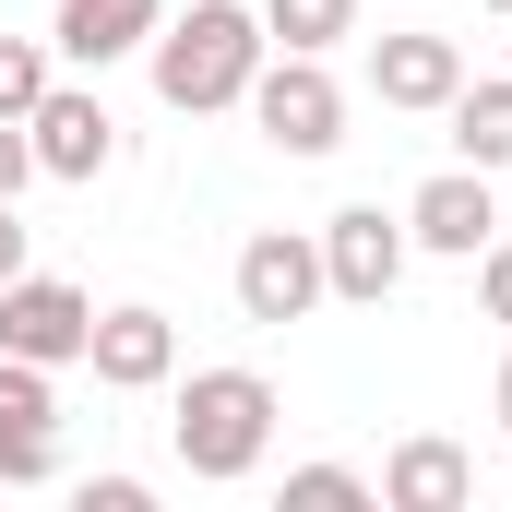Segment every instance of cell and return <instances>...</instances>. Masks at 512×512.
<instances>
[{"label":"cell","instance_id":"obj_1","mask_svg":"<svg viewBox=\"0 0 512 512\" xmlns=\"http://www.w3.org/2000/svg\"><path fill=\"white\" fill-rule=\"evenodd\" d=\"M262 0H191V12H167L155 24V96L179 108V120H215V108H239L251 96V72H262Z\"/></svg>","mask_w":512,"mask_h":512},{"label":"cell","instance_id":"obj_2","mask_svg":"<svg viewBox=\"0 0 512 512\" xmlns=\"http://www.w3.org/2000/svg\"><path fill=\"white\" fill-rule=\"evenodd\" d=\"M274 417H286V405H274L262 370H191L167 429H179V465H191L203 489H239L262 453H274Z\"/></svg>","mask_w":512,"mask_h":512},{"label":"cell","instance_id":"obj_3","mask_svg":"<svg viewBox=\"0 0 512 512\" xmlns=\"http://www.w3.org/2000/svg\"><path fill=\"white\" fill-rule=\"evenodd\" d=\"M239 108L262 120V143H274V155H334V143H346V84H334V72H322L310 48H286V60H262Z\"/></svg>","mask_w":512,"mask_h":512},{"label":"cell","instance_id":"obj_4","mask_svg":"<svg viewBox=\"0 0 512 512\" xmlns=\"http://www.w3.org/2000/svg\"><path fill=\"white\" fill-rule=\"evenodd\" d=\"M84 346H96V298L24 262V274L0 286V358H36V370H84Z\"/></svg>","mask_w":512,"mask_h":512},{"label":"cell","instance_id":"obj_5","mask_svg":"<svg viewBox=\"0 0 512 512\" xmlns=\"http://www.w3.org/2000/svg\"><path fill=\"white\" fill-rule=\"evenodd\" d=\"M239 322H262V334H286V322H310L334 286H322V239L310 227H262V239H239Z\"/></svg>","mask_w":512,"mask_h":512},{"label":"cell","instance_id":"obj_6","mask_svg":"<svg viewBox=\"0 0 512 512\" xmlns=\"http://www.w3.org/2000/svg\"><path fill=\"white\" fill-rule=\"evenodd\" d=\"M310 239H322V286L358 298V310H382L393 286H405V251H417L405 215H382V203H346V215H322Z\"/></svg>","mask_w":512,"mask_h":512},{"label":"cell","instance_id":"obj_7","mask_svg":"<svg viewBox=\"0 0 512 512\" xmlns=\"http://www.w3.org/2000/svg\"><path fill=\"white\" fill-rule=\"evenodd\" d=\"M60 477V370L0 358V489H48Z\"/></svg>","mask_w":512,"mask_h":512},{"label":"cell","instance_id":"obj_8","mask_svg":"<svg viewBox=\"0 0 512 512\" xmlns=\"http://www.w3.org/2000/svg\"><path fill=\"white\" fill-rule=\"evenodd\" d=\"M24 131H36V179H108V167H120V120H108L84 84H48V96L24 108Z\"/></svg>","mask_w":512,"mask_h":512},{"label":"cell","instance_id":"obj_9","mask_svg":"<svg viewBox=\"0 0 512 512\" xmlns=\"http://www.w3.org/2000/svg\"><path fill=\"white\" fill-rule=\"evenodd\" d=\"M405 239H417V251H453V262H477L489 239H501V203H489V167H465V155H453V167H441V179H429V191L405 203Z\"/></svg>","mask_w":512,"mask_h":512},{"label":"cell","instance_id":"obj_10","mask_svg":"<svg viewBox=\"0 0 512 512\" xmlns=\"http://www.w3.org/2000/svg\"><path fill=\"white\" fill-rule=\"evenodd\" d=\"M84 370L108 393H155V382H179V322L167 310H96V346H84Z\"/></svg>","mask_w":512,"mask_h":512},{"label":"cell","instance_id":"obj_11","mask_svg":"<svg viewBox=\"0 0 512 512\" xmlns=\"http://www.w3.org/2000/svg\"><path fill=\"white\" fill-rule=\"evenodd\" d=\"M453 84H465V48H453V36H382V48H370V96L405 108V120H441Z\"/></svg>","mask_w":512,"mask_h":512},{"label":"cell","instance_id":"obj_12","mask_svg":"<svg viewBox=\"0 0 512 512\" xmlns=\"http://www.w3.org/2000/svg\"><path fill=\"white\" fill-rule=\"evenodd\" d=\"M155 24H167V0H60L48 48L84 60V72H108V60H131V48H155Z\"/></svg>","mask_w":512,"mask_h":512},{"label":"cell","instance_id":"obj_13","mask_svg":"<svg viewBox=\"0 0 512 512\" xmlns=\"http://www.w3.org/2000/svg\"><path fill=\"white\" fill-rule=\"evenodd\" d=\"M382 501H393V512H465V501H477V465H465V441H441V429L393 441Z\"/></svg>","mask_w":512,"mask_h":512},{"label":"cell","instance_id":"obj_14","mask_svg":"<svg viewBox=\"0 0 512 512\" xmlns=\"http://www.w3.org/2000/svg\"><path fill=\"white\" fill-rule=\"evenodd\" d=\"M441 120H453V155H465V167H489V179L512 167V84H477V72H465Z\"/></svg>","mask_w":512,"mask_h":512},{"label":"cell","instance_id":"obj_15","mask_svg":"<svg viewBox=\"0 0 512 512\" xmlns=\"http://www.w3.org/2000/svg\"><path fill=\"white\" fill-rule=\"evenodd\" d=\"M262 36L322 60V48H346V36H358V0H262Z\"/></svg>","mask_w":512,"mask_h":512},{"label":"cell","instance_id":"obj_16","mask_svg":"<svg viewBox=\"0 0 512 512\" xmlns=\"http://www.w3.org/2000/svg\"><path fill=\"white\" fill-rule=\"evenodd\" d=\"M48 84H60V72H48V48H36V36H0V120H24Z\"/></svg>","mask_w":512,"mask_h":512},{"label":"cell","instance_id":"obj_17","mask_svg":"<svg viewBox=\"0 0 512 512\" xmlns=\"http://www.w3.org/2000/svg\"><path fill=\"white\" fill-rule=\"evenodd\" d=\"M286 501H298V512H358V501H382V489H370L358 465H298V477H286Z\"/></svg>","mask_w":512,"mask_h":512},{"label":"cell","instance_id":"obj_18","mask_svg":"<svg viewBox=\"0 0 512 512\" xmlns=\"http://www.w3.org/2000/svg\"><path fill=\"white\" fill-rule=\"evenodd\" d=\"M24 179H36V131L0 120V203H24Z\"/></svg>","mask_w":512,"mask_h":512},{"label":"cell","instance_id":"obj_19","mask_svg":"<svg viewBox=\"0 0 512 512\" xmlns=\"http://www.w3.org/2000/svg\"><path fill=\"white\" fill-rule=\"evenodd\" d=\"M477 298H489V322H512V239L477 251Z\"/></svg>","mask_w":512,"mask_h":512},{"label":"cell","instance_id":"obj_20","mask_svg":"<svg viewBox=\"0 0 512 512\" xmlns=\"http://www.w3.org/2000/svg\"><path fill=\"white\" fill-rule=\"evenodd\" d=\"M143 501H155L143 477H84V512H143Z\"/></svg>","mask_w":512,"mask_h":512},{"label":"cell","instance_id":"obj_21","mask_svg":"<svg viewBox=\"0 0 512 512\" xmlns=\"http://www.w3.org/2000/svg\"><path fill=\"white\" fill-rule=\"evenodd\" d=\"M24 262H36V227H24V215H12V203H0V286H12V274H24Z\"/></svg>","mask_w":512,"mask_h":512},{"label":"cell","instance_id":"obj_22","mask_svg":"<svg viewBox=\"0 0 512 512\" xmlns=\"http://www.w3.org/2000/svg\"><path fill=\"white\" fill-rule=\"evenodd\" d=\"M501 429H512V358H501Z\"/></svg>","mask_w":512,"mask_h":512},{"label":"cell","instance_id":"obj_23","mask_svg":"<svg viewBox=\"0 0 512 512\" xmlns=\"http://www.w3.org/2000/svg\"><path fill=\"white\" fill-rule=\"evenodd\" d=\"M477 12H512V0H477Z\"/></svg>","mask_w":512,"mask_h":512}]
</instances>
